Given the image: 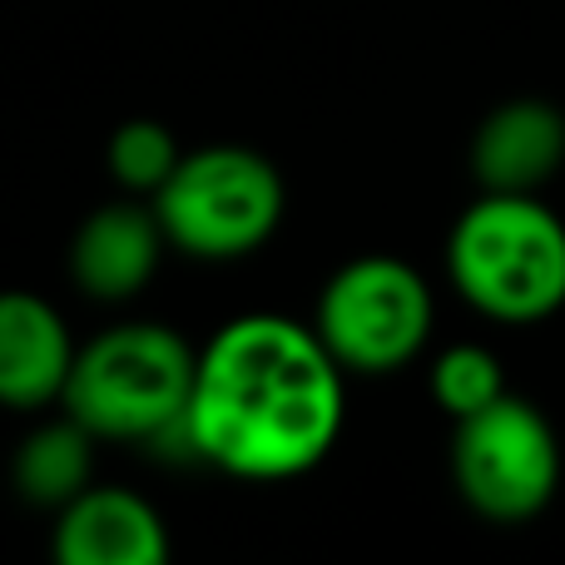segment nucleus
Listing matches in <instances>:
<instances>
[{
	"mask_svg": "<svg viewBox=\"0 0 565 565\" xmlns=\"http://www.w3.org/2000/svg\"><path fill=\"white\" fill-rule=\"evenodd\" d=\"M431 322H437V302H431L427 278L387 254L342 264L322 282L318 312H312L318 338L352 377H387L407 367L427 348Z\"/></svg>",
	"mask_w": 565,
	"mask_h": 565,
	"instance_id": "5",
	"label": "nucleus"
},
{
	"mask_svg": "<svg viewBox=\"0 0 565 565\" xmlns=\"http://www.w3.org/2000/svg\"><path fill=\"white\" fill-rule=\"evenodd\" d=\"M75 338L55 302L40 292L6 288L0 292V407L45 412L65 397L75 367Z\"/></svg>",
	"mask_w": 565,
	"mask_h": 565,
	"instance_id": "9",
	"label": "nucleus"
},
{
	"mask_svg": "<svg viewBox=\"0 0 565 565\" xmlns=\"http://www.w3.org/2000/svg\"><path fill=\"white\" fill-rule=\"evenodd\" d=\"M501 392H507L501 358L491 348H481V342H457V348L437 352V362H431V402H437L451 422L491 407Z\"/></svg>",
	"mask_w": 565,
	"mask_h": 565,
	"instance_id": "13",
	"label": "nucleus"
},
{
	"mask_svg": "<svg viewBox=\"0 0 565 565\" xmlns=\"http://www.w3.org/2000/svg\"><path fill=\"white\" fill-rule=\"evenodd\" d=\"M10 481H15V497L25 507L60 511L95 481V437L65 412L55 422H40L15 447Z\"/></svg>",
	"mask_w": 565,
	"mask_h": 565,
	"instance_id": "11",
	"label": "nucleus"
},
{
	"mask_svg": "<svg viewBox=\"0 0 565 565\" xmlns=\"http://www.w3.org/2000/svg\"><path fill=\"white\" fill-rule=\"evenodd\" d=\"M50 551L60 565H164L174 546L154 501L129 487L89 481L75 501L55 511Z\"/></svg>",
	"mask_w": 565,
	"mask_h": 565,
	"instance_id": "8",
	"label": "nucleus"
},
{
	"mask_svg": "<svg viewBox=\"0 0 565 565\" xmlns=\"http://www.w3.org/2000/svg\"><path fill=\"white\" fill-rule=\"evenodd\" d=\"M179 159H184V149L159 119H125L105 145L109 179L135 199H154L164 189V179L174 174Z\"/></svg>",
	"mask_w": 565,
	"mask_h": 565,
	"instance_id": "12",
	"label": "nucleus"
},
{
	"mask_svg": "<svg viewBox=\"0 0 565 565\" xmlns=\"http://www.w3.org/2000/svg\"><path fill=\"white\" fill-rule=\"evenodd\" d=\"M348 372L318 328L244 312L199 348L184 451L238 481H292L338 447Z\"/></svg>",
	"mask_w": 565,
	"mask_h": 565,
	"instance_id": "1",
	"label": "nucleus"
},
{
	"mask_svg": "<svg viewBox=\"0 0 565 565\" xmlns=\"http://www.w3.org/2000/svg\"><path fill=\"white\" fill-rule=\"evenodd\" d=\"M194 362L199 352L169 322H115L75 352L60 412L95 441H184Z\"/></svg>",
	"mask_w": 565,
	"mask_h": 565,
	"instance_id": "2",
	"label": "nucleus"
},
{
	"mask_svg": "<svg viewBox=\"0 0 565 565\" xmlns=\"http://www.w3.org/2000/svg\"><path fill=\"white\" fill-rule=\"evenodd\" d=\"M169 248L204 264L248 258L278 234L288 189L274 159L244 145H204L174 164L154 199Z\"/></svg>",
	"mask_w": 565,
	"mask_h": 565,
	"instance_id": "4",
	"label": "nucleus"
},
{
	"mask_svg": "<svg viewBox=\"0 0 565 565\" xmlns=\"http://www.w3.org/2000/svg\"><path fill=\"white\" fill-rule=\"evenodd\" d=\"M447 274L491 322H541L565 308V224L536 194H487L461 209Z\"/></svg>",
	"mask_w": 565,
	"mask_h": 565,
	"instance_id": "3",
	"label": "nucleus"
},
{
	"mask_svg": "<svg viewBox=\"0 0 565 565\" xmlns=\"http://www.w3.org/2000/svg\"><path fill=\"white\" fill-rule=\"evenodd\" d=\"M169 254V238L159 228L154 204L125 194L115 204H99L70 238V278L95 302H129L149 288Z\"/></svg>",
	"mask_w": 565,
	"mask_h": 565,
	"instance_id": "7",
	"label": "nucleus"
},
{
	"mask_svg": "<svg viewBox=\"0 0 565 565\" xmlns=\"http://www.w3.org/2000/svg\"><path fill=\"white\" fill-rule=\"evenodd\" d=\"M457 497L491 526H521L541 516L561 487V441L546 412L501 392L491 407L457 422L451 437Z\"/></svg>",
	"mask_w": 565,
	"mask_h": 565,
	"instance_id": "6",
	"label": "nucleus"
},
{
	"mask_svg": "<svg viewBox=\"0 0 565 565\" xmlns=\"http://www.w3.org/2000/svg\"><path fill=\"white\" fill-rule=\"evenodd\" d=\"M565 164V115L546 99H507L471 135V174L487 194H541Z\"/></svg>",
	"mask_w": 565,
	"mask_h": 565,
	"instance_id": "10",
	"label": "nucleus"
}]
</instances>
